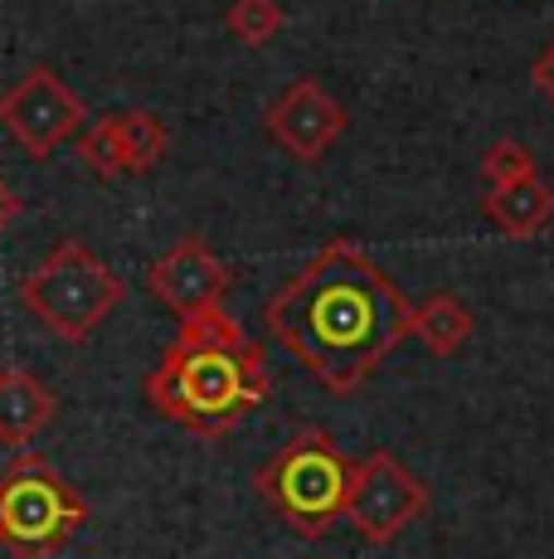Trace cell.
Instances as JSON below:
<instances>
[{"label": "cell", "mask_w": 554, "mask_h": 559, "mask_svg": "<svg viewBox=\"0 0 554 559\" xmlns=\"http://www.w3.org/2000/svg\"><path fill=\"white\" fill-rule=\"evenodd\" d=\"M413 321V302L360 243L332 239L263 307V326L332 394H356L385 365Z\"/></svg>", "instance_id": "cell-1"}, {"label": "cell", "mask_w": 554, "mask_h": 559, "mask_svg": "<svg viewBox=\"0 0 554 559\" xmlns=\"http://www.w3.org/2000/svg\"><path fill=\"white\" fill-rule=\"evenodd\" d=\"M146 404L200 438H224L233 424L268 404V356L224 307L180 317V336L142 384Z\"/></svg>", "instance_id": "cell-2"}, {"label": "cell", "mask_w": 554, "mask_h": 559, "mask_svg": "<svg viewBox=\"0 0 554 559\" xmlns=\"http://www.w3.org/2000/svg\"><path fill=\"white\" fill-rule=\"evenodd\" d=\"M350 462L322 428H302L297 438H287L277 453L258 467L253 487L268 501V511L302 540H322L326 531L346 515L350 497Z\"/></svg>", "instance_id": "cell-3"}, {"label": "cell", "mask_w": 554, "mask_h": 559, "mask_svg": "<svg viewBox=\"0 0 554 559\" xmlns=\"http://www.w3.org/2000/svg\"><path fill=\"white\" fill-rule=\"evenodd\" d=\"M122 297H127V283L79 239L55 243L35 263V273L20 283V307L49 336L69 341V346H83L122 307Z\"/></svg>", "instance_id": "cell-4"}, {"label": "cell", "mask_w": 554, "mask_h": 559, "mask_svg": "<svg viewBox=\"0 0 554 559\" xmlns=\"http://www.w3.org/2000/svg\"><path fill=\"white\" fill-rule=\"evenodd\" d=\"M83 521V497L39 453H20L0 472V550L15 559H55Z\"/></svg>", "instance_id": "cell-5"}, {"label": "cell", "mask_w": 554, "mask_h": 559, "mask_svg": "<svg viewBox=\"0 0 554 559\" xmlns=\"http://www.w3.org/2000/svg\"><path fill=\"white\" fill-rule=\"evenodd\" d=\"M0 127L10 132V142L25 156L49 160L63 142L88 127V103L59 79L49 63H35L29 73H20L5 93H0Z\"/></svg>", "instance_id": "cell-6"}, {"label": "cell", "mask_w": 554, "mask_h": 559, "mask_svg": "<svg viewBox=\"0 0 554 559\" xmlns=\"http://www.w3.org/2000/svg\"><path fill=\"white\" fill-rule=\"evenodd\" d=\"M429 511V487L413 467H404L389 448L370 453L350 472V497H346V521L365 545H394L419 515Z\"/></svg>", "instance_id": "cell-7"}, {"label": "cell", "mask_w": 554, "mask_h": 559, "mask_svg": "<svg viewBox=\"0 0 554 559\" xmlns=\"http://www.w3.org/2000/svg\"><path fill=\"white\" fill-rule=\"evenodd\" d=\"M263 127H268V136L292 160H302V166H316V160H326V152H332L340 136H346L350 117H346L340 98L326 88L322 79H292L268 103V112H263Z\"/></svg>", "instance_id": "cell-8"}, {"label": "cell", "mask_w": 554, "mask_h": 559, "mask_svg": "<svg viewBox=\"0 0 554 559\" xmlns=\"http://www.w3.org/2000/svg\"><path fill=\"white\" fill-rule=\"evenodd\" d=\"M229 267L224 258L209 249L200 234H185L180 243L156 258L146 267V287H152L156 302H166L176 317H195V311H209V307H224L229 297Z\"/></svg>", "instance_id": "cell-9"}, {"label": "cell", "mask_w": 554, "mask_h": 559, "mask_svg": "<svg viewBox=\"0 0 554 559\" xmlns=\"http://www.w3.org/2000/svg\"><path fill=\"white\" fill-rule=\"evenodd\" d=\"M59 418V394L25 365L0 370V448L25 453L39 433Z\"/></svg>", "instance_id": "cell-10"}, {"label": "cell", "mask_w": 554, "mask_h": 559, "mask_svg": "<svg viewBox=\"0 0 554 559\" xmlns=\"http://www.w3.org/2000/svg\"><path fill=\"white\" fill-rule=\"evenodd\" d=\"M482 214L506 239H535L554 224V190L540 176L510 180V186H486Z\"/></svg>", "instance_id": "cell-11"}, {"label": "cell", "mask_w": 554, "mask_h": 559, "mask_svg": "<svg viewBox=\"0 0 554 559\" xmlns=\"http://www.w3.org/2000/svg\"><path fill=\"white\" fill-rule=\"evenodd\" d=\"M409 331L433 350V356L453 360L457 350H462L467 341H472L477 317H472V307H467L462 297H453V293H433V297H423V302L413 307Z\"/></svg>", "instance_id": "cell-12"}, {"label": "cell", "mask_w": 554, "mask_h": 559, "mask_svg": "<svg viewBox=\"0 0 554 559\" xmlns=\"http://www.w3.org/2000/svg\"><path fill=\"white\" fill-rule=\"evenodd\" d=\"M112 122H117V142H122L127 176H152L170 152V127L156 112H146V107L112 112Z\"/></svg>", "instance_id": "cell-13"}, {"label": "cell", "mask_w": 554, "mask_h": 559, "mask_svg": "<svg viewBox=\"0 0 554 559\" xmlns=\"http://www.w3.org/2000/svg\"><path fill=\"white\" fill-rule=\"evenodd\" d=\"M73 142H79L83 166H88L98 180H122V176H127V160H122V142H117L112 112L98 117V122H88L79 136H73Z\"/></svg>", "instance_id": "cell-14"}, {"label": "cell", "mask_w": 554, "mask_h": 559, "mask_svg": "<svg viewBox=\"0 0 554 559\" xmlns=\"http://www.w3.org/2000/svg\"><path fill=\"white\" fill-rule=\"evenodd\" d=\"M224 25H229V35L239 39V45L258 49V45H268V39H277V29H282V5H277V0H233Z\"/></svg>", "instance_id": "cell-15"}, {"label": "cell", "mask_w": 554, "mask_h": 559, "mask_svg": "<svg viewBox=\"0 0 554 559\" xmlns=\"http://www.w3.org/2000/svg\"><path fill=\"white\" fill-rule=\"evenodd\" d=\"M482 176H486V186H510V180L535 176V152L526 142H516V136H501V142L486 146Z\"/></svg>", "instance_id": "cell-16"}, {"label": "cell", "mask_w": 554, "mask_h": 559, "mask_svg": "<svg viewBox=\"0 0 554 559\" xmlns=\"http://www.w3.org/2000/svg\"><path fill=\"white\" fill-rule=\"evenodd\" d=\"M530 83H535V93L554 107V45H545L535 53V63H530Z\"/></svg>", "instance_id": "cell-17"}, {"label": "cell", "mask_w": 554, "mask_h": 559, "mask_svg": "<svg viewBox=\"0 0 554 559\" xmlns=\"http://www.w3.org/2000/svg\"><path fill=\"white\" fill-rule=\"evenodd\" d=\"M20 214H25V200H20V190L10 186L5 176H0V234H5L10 224L20 219Z\"/></svg>", "instance_id": "cell-18"}]
</instances>
